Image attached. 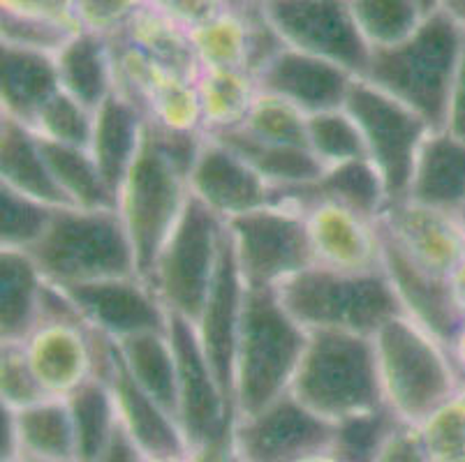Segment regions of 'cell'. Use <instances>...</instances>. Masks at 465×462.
<instances>
[{
	"mask_svg": "<svg viewBox=\"0 0 465 462\" xmlns=\"http://www.w3.org/2000/svg\"><path fill=\"white\" fill-rule=\"evenodd\" d=\"M290 393L333 428L384 412L373 336L308 333Z\"/></svg>",
	"mask_w": 465,
	"mask_h": 462,
	"instance_id": "cell-1",
	"label": "cell"
},
{
	"mask_svg": "<svg viewBox=\"0 0 465 462\" xmlns=\"http://www.w3.org/2000/svg\"><path fill=\"white\" fill-rule=\"evenodd\" d=\"M227 7H234V10H246V7L262 5L264 0H225Z\"/></svg>",
	"mask_w": 465,
	"mask_h": 462,
	"instance_id": "cell-56",
	"label": "cell"
},
{
	"mask_svg": "<svg viewBox=\"0 0 465 462\" xmlns=\"http://www.w3.org/2000/svg\"><path fill=\"white\" fill-rule=\"evenodd\" d=\"M405 197L459 215L465 206V139L433 130L421 146Z\"/></svg>",
	"mask_w": 465,
	"mask_h": 462,
	"instance_id": "cell-25",
	"label": "cell"
},
{
	"mask_svg": "<svg viewBox=\"0 0 465 462\" xmlns=\"http://www.w3.org/2000/svg\"><path fill=\"white\" fill-rule=\"evenodd\" d=\"M266 16L292 49L324 58L361 76L371 58L352 0H264Z\"/></svg>",
	"mask_w": 465,
	"mask_h": 462,
	"instance_id": "cell-11",
	"label": "cell"
},
{
	"mask_svg": "<svg viewBox=\"0 0 465 462\" xmlns=\"http://www.w3.org/2000/svg\"><path fill=\"white\" fill-rule=\"evenodd\" d=\"M24 354L49 398H67L93 377L107 375L116 345L84 321H40L24 340Z\"/></svg>",
	"mask_w": 465,
	"mask_h": 462,
	"instance_id": "cell-12",
	"label": "cell"
},
{
	"mask_svg": "<svg viewBox=\"0 0 465 462\" xmlns=\"http://www.w3.org/2000/svg\"><path fill=\"white\" fill-rule=\"evenodd\" d=\"M215 139H223L243 155L278 194L306 192L324 173V167L317 162L306 143H266L248 137L241 130Z\"/></svg>",
	"mask_w": 465,
	"mask_h": 462,
	"instance_id": "cell-29",
	"label": "cell"
},
{
	"mask_svg": "<svg viewBox=\"0 0 465 462\" xmlns=\"http://www.w3.org/2000/svg\"><path fill=\"white\" fill-rule=\"evenodd\" d=\"M345 109L357 121L366 158L384 178L391 202L410 190L414 164L433 127L403 102L394 100L359 76L345 100Z\"/></svg>",
	"mask_w": 465,
	"mask_h": 462,
	"instance_id": "cell-10",
	"label": "cell"
},
{
	"mask_svg": "<svg viewBox=\"0 0 465 462\" xmlns=\"http://www.w3.org/2000/svg\"><path fill=\"white\" fill-rule=\"evenodd\" d=\"M371 462H433L417 426L394 421L375 447Z\"/></svg>",
	"mask_w": 465,
	"mask_h": 462,
	"instance_id": "cell-47",
	"label": "cell"
},
{
	"mask_svg": "<svg viewBox=\"0 0 465 462\" xmlns=\"http://www.w3.org/2000/svg\"><path fill=\"white\" fill-rule=\"evenodd\" d=\"M299 202L303 203L312 264L352 273L382 269L384 241L378 220L331 199L311 197Z\"/></svg>",
	"mask_w": 465,
	"mask_h": 462,
	"instance_id": "cell-17",
	"label": "cell"
},
{
	"mask_svg": "<svg viewBox=\"0 0 465 462\" xmlns=\"http://www.w3.org/2000/svg\"><path fill=\"white\" fill-rule=\"evenodd\" d=\"M306 146L324 169L366 158L357 121L345 107L311 113L306 125Z\"/></svg>",
	"mask_w": 465,
	"mask_h": 462,
	"instance_id": "cell-39",
	"label": "cell"
},
{
	"mask_svg": "<svg viewBox=\"0 0 465 462\" xmlns=\"http://www.w3.org/2000/svg\"><path fill=\"white\" fill-rule=\"evenodd\" d=\"M143 456L134 448V444L130 442L124 435V430L118 428L116 437L112 439V444L107 447V451L97 457L95 462H142Z\"/></svg>",
	"mask_w": 465,
	"mask_h": 462,
	"instance_id": "cell-51",
	"label": "cell"
},
{
	"mask_svg": "<svg viewBox=\"0 0 465 462\" xmlns=\"http://www.w3.org/2000/svg\"><path fill=\"white\" fill-rule=\"evenodd\" d=\"M308 330L287 312L276 290H248L232 368L234 418L287 396Z\"/></svg>",
	"mask_w": 465,
	"mask_h": 462,
	"instance_id": "cell-3",
	"label": "cell"
},
{
	"mask_svg": "<svg viewBox=\"0 0 465 462\" xmlns=\"http://www.w3.org/2000/svg\"><path fill=\"white\" fill-rule=\"evenodd\" d=\"M336 442V428L287 393L230 428L234 462H299Z\"/></svg>",
	"mask_w": 465,
	"mask_h": 462,
	"instance_id": "cell-13",
	"label": "cell"
},
{
	"mask_svg": "<svg viewBox=\"0 0 465 462\" xmlns=\"http://www.w3.org/2000/svg\"><path fill=\"white\" fill-rule=\"evenodd\" d=\"M61 91L95 112L118 91L112 40L100 33L77 31L56 54Z\"/></svg>",
	"mask_w": 465,
	"mask_h": 462,
	"instance_id": "cell-26",
	"label": "cell"
},
{
	"mask_svg": "<svg viewBox=\"0 0 465 462\" xmlns=\"http://www.w3.org/2000/svg\"><path fill=\"white\" fill-rule=\"evenodd\" d=\"M227 252V222L190 197L151 264L149 280L172 319L193 321Z\"/></svg>",
	"mask_w": 465,
	"mask_h": 462,
	"instance_id": "cell-7",
	"label": "cell"
},
{
	"mask_svg": "<svg viewBox=\"0 0 465 462\" xmlns=\"http://www.w3.org/2000/svg\"><path fill=\"white\" fill-rule=\"evenodd\" d=\"M306 125L308 113L273 93L260 91L239 130L266 143H306Z\"/></svg>",
	"mask_w": 465,
	"mask_h": 462,
	"instance_id": "cell-43",
	"label": "cell"
},
{
	"mask_svg": "<svg viewBox=\"0 0 465 462\" xmlns=\"http://www.w3.org/2000/svg\"><path fill=\"white\" fill-rule=\"evenodd\" d=\"M459 220H460V224H463V227H465V206L459 211Z\"/></svg>",
	"mask_w": 465,
	"mask_h": 462,
	"instance_id": "cell-58",
	"label": "cell"
},
{
	"mask_svg": "<svg viewBox=\"0 0 465 462\" xmlns=\"http://www.w3.org/2000/svg\"><path fill=\"white\" fill-rule=\"evenodd\" d=\"M74 5H77V0H0V10L45 16V19L63 21V24L79 28L77 19H74Z\"/></svg>",
	"mask_w": 465,
	"mask_h": 462,
	"instance_id": "cell-49",
	"label": "cell"
},
{
	"mask_svg": "<svg viewBox=\"0 0 465 462\" xmlns=\"http://www.w3.org/2000/svg\"><path fill=\"white\" fill-rule=\"evenodd\" d=\"M373 345L384 409L399 423L420 426L460 388L445 342L403 312L380 326Z\"/></svg>",
	"mask_w": 465,
	"mask_h": 462,
	"instance_id": "cell-4",
	"label": "cell"
},
{
	"mask_svg": "<svg viewBox=\"0 0 465 462\" xmlns=\"http://www.w3.org/2000/svg\"><path fill=\"white\" fill-rule=\"evenodd\" d=\"M248 285L243 275L239 273L234 257L227 239V252L223 257L218 275L213 285L202 303L200 312L190 324H193L194 336L200 340L211 368L215 370L218 379L223 381L227 396L232 400V368H234V351L239 342L241 319H243V308H246Z\"/></svg>",
	"mask_w": 465,
	"mask_h": 462,
	"instance_id": "cell-20",
	"label": "cell"
},
{
	"mask_svg": "<svg viewBox=\"0 0 465 462\" xmlns=\"http://www.w3.org/2000/svg\"><path fill=\"white\" fill-rule=\"evenodd\" d=\"M447 351H450V359L454 363V370L459 375L460 384H465V317L459 321L451 338L447 340Z\"/></svg>",
	"mask_w": 465,
	"mask_h": 462,
	"instance_id": "cell-52",
	"label": "cell"
},
{
	"mask_svg": "<svg viewBox=\"0 0 465 462\" xmlns=\"http://www.w3.org/2000/svg\"><path fill=\"white\" fill-rule=\"evenodd\" d=\"M116 405L118 428L143 457H172L190 453L179 421L167 407L139 388L114 354L107 377Z\"/></svg>",
	"mask_w": 465,
	"mask_h": 462,
	"instance_id": "cell-21",
	"label": "cell"
},
{
	"mask_svg": "<svg viewBox=\"0 0 465 462\" xmlns=\"http://www.w3.org/2000/svg\"><path fill=\"white\" fill-rule=\"evenodd\" d=\"M143 5H149V0H77L74 19L79 31L114 37L124 31Z\"/></svg>",
	"mask_w": 465,
	"mask_h": 462,
	"instance_id": "cell-46",
	"label": "cell"
},
{
	"mask_svg": "<svg viewBox=\"0 0 465 462\" xmlns=\"http://www.w3.org/2000/svg\"><path fill=\"white\" fill-rule=\"evenodd\" d=\"M28 254L42 275L61 287L139 273L133 243L116 209L61 206Z\"/></svg>",
	"mask_w": 465,
	"mask_h": 462,
	"instance_id": "cell-6",
	"label": "cell"
},
{
	"mask_svg": "<svg viewBox=\"0 0 465 462\" xmlns=\"http://www.w3.org/2000/svg\"><path fill=\"white\" fill-rule=\"evenodd\" d=\"M382 270L394 287L403 315L424 326L429 333L447 345L459 321L463 319L451 296L450 280L420 269L387 241L382 250Z\"/></svg>",
	"mask_w": 465,
	"mask_h": 462,
	"instance_id": "cell-22",
	"label": "cell"
},
{
	"mask_svg": "<svg viewBox=\"0 0 465 462\" xmlns=\"http://www.w3.org/2000/svg\"><path fill=\"white\" fill-rule=\"evenodd\" d=\"M194 86L206 137H223L239 130L260 93L255 76L241 67H204L194 76Z\"/></svg>",
	"mask_w": 465,
	"mask_h": 462,
	"instance_id": "cell-31",
	"label": "cell"
},
{
	"mask_svg": "<svg viewBox=\"0 0 465 462\" xmlns=\"http://www.w3.org/2000/svg\"><path fill=\"white\" fill-rule=\"evenodd\" d=\"M45 282L31 254L0 250V342H21L35 329Z\"/></svg>",
	"mask_w": 465,
	"mask_h": 462,
	"instance_id": "cell-30",
	"label": "cell"
},
{
	"mask_svg": "<svg viewBox=\"0 0 465 462\" xmlns=\"http://www.w3.org/2000/svg\"><path fill=\"white\" fill-rule=\"evenodd\" d=\"M438 10L465 28V0H440Z\"/></svg>",
	"mask_w": 465,
	"mask_h": 462,
	"instance_id": "cell-55",
	"label": "cell"
},
{
	"mask_svg": "<svg viewBox=\"0 0 465 462\" xmlns=\"http://www.w3.org/2000/svg\"><path fill=\"white\" fill-rule=\"evenodd\" d=\"M146 125L142 107L121 91L95 109L88 151L116 194L142 148Z\"/></svg>",
	"mask_w": 465,
	"mask_h": 462,
	"instance_id": "cell-23",
	"label": "cell"
},
{
	"mask_svg": "<svg viewBox=\"0 0 465 462\" xmlns=\"http://www.w3.org/2000/svg\"><path fill=\"white\" fill-rule=\"evenodd\" d=\"M84 324L112 342L169 329V312L143 275H118L88 285L65 287Z\"/></svg>",
	"mask_w": 465,
	"mask_h": 462,
	"instance_id": "cell-15",
	"label": "cell"
},
{
	"mask_svg": "<svg viewBox=\"0 0 465 462\" xmlns=\"http://www.w3.org/2000/svg\"><path fill=\"white\" fill-rule=\"evenodd\" d=\"M5 409L15 430L16 462H77L67 398H45L19 412Z\"/></svg>",
	"mask_w": 465,
	"mask_h": 462,
	"instance_id": "cell-27",
	"label": "cell"
},
{
	"mask_svg": "<svg viewBox=\"0 0 465 462\" xmlns=\"http://www.w3.org/2000/svg\"><path fill=\"white\" fill-rule=\"evenodd\" d=\"M227 239L248 290H278L312 264L303 203L290 194L230 220Z\"/></svg>",
	"mask_w": 465,
	"mask_h": 462,
	"instance_id": "cell-8",
	"label": "cell"
},
{
	"mask_svg": "<svg viewBox=\"0 0 465 462\" xmlns=\"http://www.w3.org/2000/svg\"><path fill=\"white\" fill-rule=\"evenodd\" d=\"M299 462H352V460H350V457L336 447V442H333L329 444V447L320 448V451L308 453V456L302 457Z\"/></svg>",
	"mask_w": 465,
	"mask_h": 462,
	"instance_id": "cell-54",
	"label": "cell"
},
{
	"mask_svg": "<svg viewBox=\"0 0 465 462\" xmlns=\"http://www.w3.org/2000/svg\"><path fill=\"white\" fill-rule=\"evenodd\" d=\"M382 239L405 260L450 280L465 257V227L459 215L403 197L389 203L380 218Z\"/></svg>",
	"mask_w": 465,
	"mask_h": 462,
	"instance_id": "cell-16",
	"label": "cell"
},
{
	"mask_svg": "<svg viewBox=\"0 0 465 462\" xmlns=\"http://www.w3.org/2000/svg\"><path fill=\"white\" fill-rule=\"evenodd\" d=\"M93 116L95 112L70 97L67 93L58 91L45 107L35 113L28 127L37 134V139L54 146H74L88 148L93 133Z\"/></svg>",
	"mask_w": 465,
	"mask_h": 462,
	"instance_id": "cell-42",
	"label": "cell"
},
{
	"mask_svg": "<svg viewBox=\"0 0 465 462\" xmlns=\"http://www.w3.org/2000/svg\"><path fill=\"white\" fill-rule=\"evenodd\" d=\"M67 405L77 439V462H95L118 432L116 405L109 381L104 377H93L67 396Z\"/></svg>",
	"mask_w": 465,
	"mask_h": 462,
	"instance_id": "cell-36",
	"label": "cell"
},
{
	"mask_svg": "<svg viewBox=\"0 0 465 462\" xmlns=\"http://www.w3.org/2000/svg\"><path fill=\"white\" fill-rule=\"evenodd\" d=\"M420 5L424 7L426 12H435V10H438V5H440V0H420Z\"/></svg>",
	"mask_w": 465,
	"mask_h": 462,
	"instance_id": "cell-57",
	"label": "cell"
},
{
	"mask_svg": "<svg viewBox=\"0 0 465 462\" xmlns=\"http://www.w3.org/2000/svg\"><path fill=\"white\" fill-rule=\"evenodd\" d=\"M45 398L21 342H0V407L19 412Z\"/></svg>",
	"mask_w": 465,
	"mask_h": 462,
	"instance_id": "cell-45",
	"label": "cell"
},
{
	"mask_svg": "<svg viewBox=\"0 0 465 462\" xmlns=\"http://www.w3.org/2000/svg\"><path fill=\"white\" fill-rule=\"evenodd\" d=\"M290 197L331 199V202L342 203V206H348L366 218L378 220V222L391 203V194L384 185V178L380 176L369 158L324 169V173L312 188H308L306 192L290 194Z\"/></svg>",
	"mask_w": 465,
	"mask_h": 462,
	"instance_id": "cell-34",
	"label": "cell"
},
{
	"mask_svg": "<svg viewBox=\"0 0 465 462\" xmlns=\"http://www.w3.org/2000/svg\"><path fill=\"white\" fill-rule=\"evenodd\" d=\"M114 37H121V40L133 44L134 49H139L163 67L176 72V74L197 76V72H200L188 28L176 24L172 16L160 12L151 3L143 5L128 21L124 31Z\"/></svg>",
	"mask_w": 465,
	"mask_h": 462,
	"instance_id": "cell-33",
	"label": "cell"
},
{
	"mask_svg": "<svg viewBox=\"0 0 465 462\" xmlns=\"http://www.w3.org/2000/svg\"><path fill=\"white\" fill-rule=\"evenodd\" d=\"M56 209L61 206L0 185V250L31 252L45 236Z\"/></svg>",
	"mask_w": 465,
	"mask_h": 462,
	"instance_id": "cell-41",
	"label": "cell"
},
{
	"mask_svg": "<svg viewBox=\"0 0 465 462\" xmlns=\"http://www.w3.org/2000/svg\"><path fill=\"white\" fill-rule=\"evenodd\" d=\"M169 333L174 340L179 366L176 418L190 451L225 442L234 421V407L223 381L211 368L190 321L172 319Z\"/></svg>",
	"mask_w": 465,
	"mask_h": 462,
	"instance_id": "cell-14",
	"label": "cell"
},
{
	"mask_svg": "<svg viewBox=\"0 0 465 462\" xmlns=\"http://www.w3.org/2000/svg\"><path fill=\"white\" fill-rule=\"evenodd\" d=\"M450 287H451V296H454L456 308H459L460 315L465 317V257L459 261V266L451 270Z\"/></svg>",
	"mask_w": 465,
	"mask_h": 462,
	"instance_id": "cell-53",
	"label": "cell"
},
{
	"mask_svg": "<svg viewBox=\"0 0 465 462\" xmlns=\"http://www.w3.org/2000/svg\"><path fill=\"white\" fill-rule=\"evenodd\" d=\"M79 28L63 21L45 16L21 15V12L0 10V44L19 46V49L42 51L56 56Z\"/></svg>",
	"mask_w": 465,
	"mask_h": 462,
	"instance_id": "cell-44",
	"label": "cell"
},
{
	"mask_svg": "<svg viewBox=\"0 0 465 462\" xmlns=\"http://www.w3.org/2000/svg\"><path fill=\"white\" fill-rule=\"evenodd\" d=\"M190 197L223 222L269 206L281 194L223 139L209 137L188 176Z\"/></svg>",
	"mask_w": 465,
	"mask_h": 462,
	"instance_id": "cell-18",
	"label": "cell"
},
{
	"mask_svg": "<svg viewBox=\"0 0 465 462\" xmlns=\"http://www.w3.org/2000/svg\"><path fill=\"white\" fill-rule=\"evenodd\" d=\"M194 58L204 67H241L246 70L248 24L243 10L225 7L211 19L190 28ZM248 72V70H246Z\"/></svg>",
	"mask_w": 465,
	"mask_h": 462,
	"instance_id": "cell-37",
	"label": "cell"
},
{
	"mask_svg": "<svg viewBox=\"0 0 465 462\" xmlns=\"http://www.w3.org/2000/svg\"><path fill=\"white\" fill-rule=\"evenodd\" d=\"M149 3L172 16L176 24L185 25L188 31L227 7L225 0H149Z\"/></svg>",
	"mask_w": 465,
	"mask_h": 462,
	"instance_id": "cell-48",
	"label": "cell"
},
{
	"mask_svg": "<svg viewBox=\"0 0 465 462\" xmlns=\"http://www.w3.org/2000/svg\"><path fill=\"white\" fill-rule=\"evenodd\" d=\"M114 345H116L118 361L130 375V379L176 417L179 366H176V349L169 329L149 330V333L128 338L124 342H114Z\"/></svg>",
	"mask_w": 465,
	"mask_h": 462,
	"instance_id": "cell-32",
	"label": "cell"
},
{
	"mask_svg": "<svg viewBox=\"0 0 465 462\" xmlns=\"http://www.w3.org/2000/svg\"><path fill=\"white\" fill-rule=\"evenodd\" d=\"M352 10L371 51L408 40L430 15L420 0H352Z\"/></svg>",
	"mask_w": 465,
	"mask_h": 462,
	"instance_id": "cell-38",
	"label": "cell"
},
{
	"mask_svg": "<svg viewBox=\"0 0 465 462\" xmlns=\"http://www.w3.org/2000/svg\"><path fill=\"white\" fill-rule=\"evenodd\" d=\"M58 91L56 56L0 44V116L28 125Z\"/></svg>",
	"mask_w": 465,
	"mask_h": 462,
	"instance_id": "cell-24",
	"label": "cell"
},
{
	"mask_svg": "<svg viewBox=\"0 0 465 462\" xmlns=\"http://www.w3.org/2000/svg\"><path fill=\"white\" fill-rule=\"evenodd\" d=\"M45 155L65 206L116 209V190L109 185L88 148L45 143Z\"/></svg>",
	"mask_w": 465,
	"mask_h": 462,
	"instance_id": "cell-35",
	"label": "cell"
},
{
	"mask_svg": "<svg viewBox=\"0 0 465 462\" xmlns=\"http://www.w3.org/2000/svg\"><path fill=\"white\" fill-rule=\"evenodd\" d=\"M276 291L308 333L345 330L375 336L384 321L403 312L382 269L352 273L311 264Z\"/></svg>",
	"mask_w": 465,
	"mask_h": 462,
	"instance_id": "cell-5",
	"label": "cell"
},
{
	"mask_svg": "<svg viewBox=\"0 0 465 462\" xmlns=\"http://www.w3.org/2000/svg\"><path fill=\"white\" fill-rule=\"evenodd\" d=\"M0 185L52 206H65L45 146L26 123L0 116Z\"/></svg>",
	"mask_w": 465,
	"mask_h": 462,
	"instance_id": "cell-28",
	"label": "cell"
},
{
	"mask_svg": "<svg viewBox=\"0 0 465 462\" xmlns=\"http://www.w3.org/2000/svg\"><path fill=\"white\" fill-rule=\"evenodd\" d=\"M442 130L465 139V42H463V54H460L459 70H456V76H454V86H451L450 107H447V118Z\"/></svg>",
	"mask_w": 465,
	"mask_h": 462,
	"instance_id": "cell-50",
	"label": "cell"
},
{
	"mask_svg": "<svg viewBox=\"0 0 465 462\" xmlns=\"http://www.w3.org/2000/svg\"><path fill=\"white\" fill-rule=\"evenodd\" d=\"M463 42L465 28L435 10L408 40L371 51L361 79L442 130Z\"/></svg>",
	"mask_w": 465,
	"mask_h": 462,
	"instance_id": "cell-2",
	"label": "cell"
},
{
	"mask_svg": "<svg viewBox=\"0 0 465 462\" xmlns=\"http://www.w3.org/2000/svg\"><path fill=\"white\" fill-rule=\"evenodd\" d=\"M143 116L149 125L172 133H204L202 127V107L194 76L167 74L149 100L143 102Z\"/></svg>",
	"mask_w": 465,
	"mask_h": 462,
	"instance_id": "cell-40",
	"label": "cell"
},
{
	"mask_svg": "<svg viewBox=\"0 0 465 462\" xmlns=\"http://www.w3.org/2000/svg\"><path fill=\"white\" fill-rule=\"evenodd\" d=\"M190 203L188 178L146 137L116 194V211L137 257L139 275L149 273L160 248Z\"/></svg>",
	"mask_w": 465,
	"mask_h": 462,
	"instance_id": "cell-9",
	"label": "cell"
},
{
	"mask_svg": "<svg viewBox=\"0 0 465 462\" xmlns=\"http://www.w3.org/2000/svg\"><path fill=\"white\" fill-rule=\"evenodd\" d=\"M357 79V74L336 63L285 46L257 74V86L260 91L292 102L311 116L327 109L345 107V100Z\"/></svg>",
	"mask_w": 465,
	"mask_h": 462,
	"instance_id": "cell-19",
	"label": "cell"
}]
</instances>
